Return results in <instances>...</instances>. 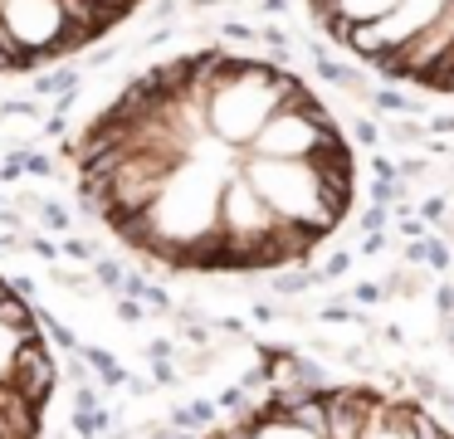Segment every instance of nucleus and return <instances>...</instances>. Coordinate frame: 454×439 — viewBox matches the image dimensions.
Listing matches in <instances>:
<instances>
[{
  "instance_id": "1",
  "label": "nucleus",
  "mask_w": 454,
  "mask_h": 439,
  "mask_svg": "<svg viewBox=\"0 0 454 439\" xmlns=\"http://www.w3.org/2000/svg\"><path fill=\"white\" fill-rule=\"evenodd\" d=\"M79 195L132 254L181 273L298 263L347 220L356 161L298 74L200 49L132 78L69 146Z\"/></svg>"
},
{
  "instance_id": "2",
  "label": "nucleus",
  "mask_w": 454,
  "mask_h": 439,
  "mask_svg": "<svg viewBox=\"0 0 454 439\" xmlns=\"http://www.w3.org/2000/svg\"><path fill=\"white\" fill-rule=\"evenodd\" d=\"M206 439H454L420 400L376 386H288Z\"/></svg>"
},
{
  "instance_id": "3",
  "label": "nucleus",
  "mask_w": 454,
  "mask_h": 439,
  "mask_svg": "<svg viewBox=\"0 0 454 439\" xmlns=\"http://www.w3.org/2000/svg\"><path fill=\"white\" fill-rule=\"evenodd\" d=\"M308 10L366 68L454 93V0H308Z\"/></svg>"
},
{
  "instance_id": "4",
  "label": "nucleus",
  "mask_w": 454,
  "mask_h": 439,
  "mask_svg": "<svg viewBox=\"0 0 454 439\" xmlns=\"http://www.w3.org/2000/svg\"><path fill=\"white\" fill-rule=\"evenodd\" d=\"M142 0H0V74L44 68L98 44Z\"/></svg>"
},
{
  "instance_id": "5",
  "label": "nucleus",
  "mask_w": 454,
  "mask_h": 439,
  "mask_svg": "<svg viewBox=\"0 0 454 439\" xmlns=\"http://www.w3.org/2000/svg\"><path fill=\"white\" fill-rule=\"evenodd\" d=\"M54 396V357L30 302L0 278V439H40Z\"/></svg>"
}]
</instances>
